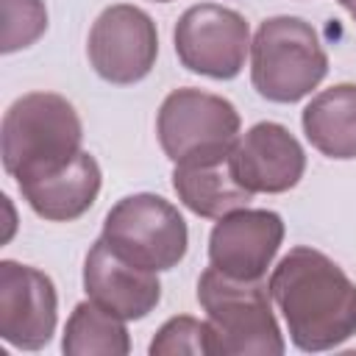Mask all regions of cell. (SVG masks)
Returning <instances> with one entry per match:
<instances>
[{"instance_id": "obj_1", "label": "cell", "mask_w": 356, "mask_h": 356, "mask_svg": "<svg viewBox=\"0 0 356 356\" xmlns=\"http://www.w3.org/2000/svg\"><path fill=\"white\" fill-rule=\"evenodd\" d=\"M267 286L298 350L320 353L356 337V284L323 250L292 248Z\"/></svg>"}, {"instance_id": "obj_2", "label": "cell", "mask_w": 356, "mask_h": 356, "mask_svg": "<svg viewBox=\"0 0 356 356\" xmlns=\"http://www.w3.org/2000/svg\"><path fill=\"white\" fill-rule=\"evenodd\" d=\"M81 117L64 95L28 92L3 114L0 156L17 186L70 164L81 153Z\"/></svg>"}, {"instance_id": "obj_3", "label": "cell", "mask_w": 356, "mask_h": 356, "mask_svg": "<svg viewBox=\"0 0 356 356\" xmlns=\"http://www.w3.org/2000/svg\"><path fill=\"white\" fill-rule=\"evenodd\" d=\"M197 303L211 325L214 356H281L286 350L264 281H236L209 267L197 278Z\"/></svg>"}, {"instance_id": "obj_4", "label": "cell", "mask_w": 356, "mask_h": 356, "mask_svg": "<svg viewBox=\"0 0 356 356\" xmlns=\"http://www.w3.org/2000/svg\"><path fill=\"white\" fill-rule=\"evenodd\" d=\"M328 75V53L312 22L267 17L250 42V83L270 103H298Z\"/></svg>"}, {"instance_id": "obj_5", "label": "cell", "mask_w": 356, "mask_h": 356, "mask_svg": "<svg viewBox=\"0 0 356 356\" xmlns=\"http://www.w3.org/2000/svg\"><path fill=\"white\" fill-rule=\"evenodd\" d=\"M239 111L231 100L184 86L172 89L156 114V136L172 164L225 159L239 139Z\"/></svg>"}, {"instance_id": "obj_6", "label": "cell", "mask_w": 356, "mask_h": 356, "mask_svg": "<svg viewBox=\"0 0 356 356\" xmlns=\"http://www.w3.org/2000/svg\"><path fill=\"white\" fill-rule=\"evenodd\" d=\"M100 236L117 256L153 273L172 270L189 248L186 220L170 200L153 192L120 197L108 209Z\"/></svg>"}, {"instance_id": "obj_7", "label": "cell", "mask_w": 356, "mask_h": 356, "mask_svg": "<svg viewBox=\"0 0 356 356\" xmlns=\"http://www.w3.org/2000/svg\"><path fill=\"white\" fill-rule=\"evenodd\" d=\"M172 44L178 61L189 72L231 81L242 72L250 53V28L248 19L228 6L197 3L178 17Z\"/></svg>"}, {"instance_id": "obj_8", "label": "cell", "mask_w": 356, "mask_h": 356, "mask_svg": "<svg viewBox=\"0 0 356 356\" xmlns=\"http://www.w3.org/2000/svg\"><path fill=\"white\" fill-rule=\"evenodd\" d=\"M86 56L103 81L117 86L139 83L150 75L159 56V31L153 17L131 3L103 8L89 28Z\"/></svg>"}, {"instance_id": "obj_9", "label": "cell", "mask_w": 356, "mask_h": 356, "mask_svg": "<svg viewBox=\"0 0 356 356\" xmlns=\"http://www.w3.org/2000/svg\"><path fill=\"white\" fill-rule=\"evenodd\" d=\"M58 323V295L47 273L19 264L14 259L0 261V337L19 350H42Z\"/></svg>"}, {"instance_id": "obj_10", "label": "cell", "mask_w": 356, "mask_h": 356, "mask_svg": "<svg viewBox=\"0 0 356 356\" xmlns=\"http://www.w3.org/2000/svg\"><path fill=\"white\" fill-rule=\"evenodd\" d=\"M284 242V220L270 209L222 214L209 234V261L236 281H261Z\"/></svg>"}, {"instance_id": "obj_11", "label": "cell", "mask_w": 356, "mask_h": 356, "mask_svg": "<svg viewBox=\"0 0 356 356\" xmlns=\"http://www.w3.org/2000/svg\"><path fill=\"white\" fill-rule=\"evenodd\" d=\"M231 170L250 192L281 195L298 186L306 172V150L281 122H256L231 147Z\"/></svg>"}, {"instance_id": "obj_12", "label": "cell", "mask_w": 356, "mask_h": 356, "mask_svg": "<svg viewBox=\"0 0 356 356\" xmlns=\"http://www.w3.org/2000/svg\"><path fill=\"white\" fill-rule=\"evenodd\" d=\"M83 289L95 303L122 320H142L161 300L159 273L125 261L106 245L103 236L83 259Z\"/></svg>"}, {"instance_id": "obj_13", "label": "cell", "mask_w": 356, "mask_h": 356, "mask_svg": "<svg viewBox=\"0 0 356 356\" xmlns=\"http://www.w3.org/2000/svg\"><path fill=\"white\" fill-rule=\"evenodd\" d=\"M103 172L92 153L81 150L61 170L19 184V192L33 214L50 222H72L83 217L100 195Z\"/></svg>"}, {"instance_id": "obj_14", "label": "cell", "mask_w": 356, "mask_h": 356, "mask_svg": "<svg viewBox=\"0 0 356 356\" xmlns=\"http://www.w3.org/2000/svg\"><path fill=\"white\" fill-rule=\"evenodd\" d=\"M228 156L197 164H175L172 189L192 214L220 220L222 214L245 209L253 200V195L236 181Z\"/></svg>"}, {"instance_id": "obj_15", "label": "cell", "mask_w": 356, "mask_h": 356, "mask_svg": "<svg viewBox=\"0 0 356 356\" xmlns=\"http://www.w3.org/2000/svg\"><path fill=\"white\" fill-rule=\"evenodd\" d=\"M300 125L314 150L328 159H356V83H334L317 92L303 114Z\"/></svg>"}, {"instance_id": "obj_16", "label": "cell", "mask_w": 356, "mask_h": 356, "mask_svg": "<svg viewBox=\"0 0 356 356\" xmlns=\"http://www.w3.org/2000/svg\"><path fill=\"white\" fill-rule=\"evenodd\" d=\"M61 350L67 356H125L131 353V337L122 317L89 298L72 309L64 325Z\"/></svg>"}, {"instance_id": "obj_17", "label": "cell", "mask_w": 356, "mask_h": 356, "mask_svg": "<svg viewBox=\"0 0 356 356\" xmlns=\"http://www.w3.org/2000/svg\"><path fill=\"white\" fill-rule=\"evenodd\" d=\"M150 356H214V342H211V325L209 320H197L189 314L170 317L156 337L150 339L147 348Z\"/></svg>"}, {"instance_id": "obj_18", "label": "cell", "mask_w": 356, "mask_h": 356, "mask_svg": "<svg viewBox=\"0 0 356 356\" xmlns=\"http://www.w3.org/2000/svg\"><path fill=\"white\" fill-rule=\"evenodd\" d=\"M44 31H47V8L42 0H3L0 50L6 56L31 47Z\"/></svg>"}, {"instance_id": "obj_19", "label": "cell", "mask_w": 356, "mask_h": 356, "mask_svg": "<svg viewBox=\"0 0 356 356\" xmlns=\"http://www.w3.org/2000/svg\"><path fill=\"white\" fill-rule=\"evenodd\" d=\"M337 3H339V6H342V8L356 19V0H337Z\"/></svg>"}, {"instance_id": "obj_20", "label": "cell", "mask_w": 356, "mask_h": 356, "mask_svg": "<svg viewBox=\"0 0 356 356\" xmlns=\"http://www.w3.org/2000/svg\"><path fill=\"white\" fill-rule=\"evenodd\" d=\"M153 3H170V0H153Z\"/></svg>"}]
</instances>
